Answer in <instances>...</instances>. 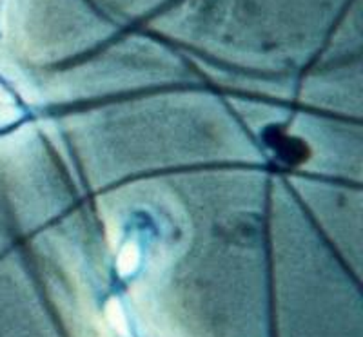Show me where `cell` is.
I'll return each mask as SVG.
<instances>
[{
	"instance_id": "cell-1",
	"label": "cell",
	"mask_w": 363,
	"mask_h": 337,
	"mask_svg": "<svg viewBox=\"0 0 363 337\" xmlns=\"http://www.w3.org/2000/svg\"><path fill=\"white\" fill-rule=\"evenodd\" d=\"M107 314H109V319H111L113 327L120 332V336L127 337L126 319H124V316H122V310H120V307H118V303L113 301L111 305H109V308H107Z\"/></svg>"
}]
</instances>
